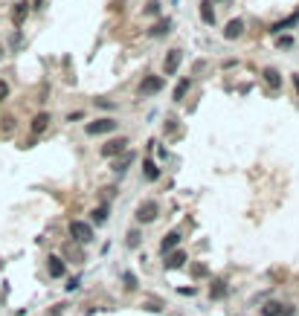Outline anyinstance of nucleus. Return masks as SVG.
I'll list each match as a JSON object with an SVG mask.
<instances>
[{"instance_id":"393cba45","label":"nucleus","mask_w":299,"mask_h":316,"mask_svg":"<svg viewBox=\"0 0 299 316\" xmlns=\"http://www.w3.org/2000/svg\"><path fill=\"white\" fill-rule=\"evenodd\" d=\"M6 96H9V84H6V81H3V79H0V102H3V99H6Z\"/></svg>"},{"instance_id":"dca6fc26","label":"nucleus","mask_w":299,"mask_h":316,"mask_svg":"<svg viewBox=\"0 0 299 316\" xmlns=\"http://www.w3.org/2000/svg\"><path fill=\"white\" fill-rule=\"evenodd\" d=\"M47 128H50V113H38L32 119V125H29V131H32V133H44Z\"/></svg>"},{"instance_id":"b1692460","label":"nucleus","mask_w":299,"mask_h":316,"mask_svg":"<svg viewBox=\"0 0 299 316\" xmlns=\"http://www.w3.org/2000/svg\"><path fill=\"white\" fill-rule=\"evenodd\" d=\"M128 247H139V229H131V232H128Z\"/></svg>"},{"instance_id":"a878e982","label":"nucleus","mask_w":299,"mask_h":316,"mask_svg":"<svg viewBox=\"0 0 299 316\" xmlns=\"http://www.w3.org/2000/svg\"><path fill=\"white\" fill-rule=\"evenodd\" d=\"M192 273H195V276H206V267H203V264H195V267H192Z\"/></svg>"},{"instance_id":"423d86ee","label":"nucleus","mask_w":299,"mask_h":316,"mask_svg":"<svg viewBox=\"0 0 299 316\" xmlns=\"http://www.w3.org/2000/svg\"><path fill=\"white\" fill-rule=\"evenodd\" d=\"M125 148H128V139H125V136L110 139V142L102 145V157H119V154H125Z\"/></svg>"},{"instance_id":"20e7f679","label":"nucleus","mask_w":299,"mask_h":316,"mask_svg":"<svg viewBox=\"0 0 299 316\" xmlns=\"http://www.w3.org/2000/svg\"><path fill=\"white\" fill-rule=\"evenodd\" d=\"M163 87H166V79L163 76H145L139 81V96H154V93H160Z\"/></svg>"},{"instance_id":"4be33fe9","label":"nucleus","mask_w":299,"mask_h":316,"mask_svg":"<svg viewBox=\"0 0 299 316\" xmlns=\"http://www.w3.org/2000/svg\"><path fill=\"white\" fill-rule=\"evenodd\" d=\"M189 87H192V81H189V79H183V81L174 87V102H183V96H186V90H189Z\"/></svg>"},{"instance_id":"0eeeda50","label":"nucleus","mask_w":299,"mask_h":316,"mask_svg":"<svg viewBox=\"0 0 299 316\" xmlns=\"http://www.w3.org/2000/svg\"><path fill=\"white\" fill-rule=\"evenodd\" d=\"M180 61H183V50H168L166 61H163V73H166V76H174L177 67H180Z\"/></svg>"},{"instance_id":"7ed1b4c3","label":"nucleus","mask_w":299,"mask_h":316,"mask_svg":"<svg viewBox=\"0 0 299 316\" xmlns=\"http://www.w3.org/2000/svg\"><path fill=\"white\" fill-rule=\"evenodd\" d=\"M262 316H297V305L288 302H267L262 308Z\"/></svg>"},{"instance_id":"ddd939ff","label":"nucleus","mask_w":299,"mask_h":316,"mask_svg":"<svg viewBox=\"0 0 299 316\" xmlns=\"http://www.w3.org/2000/svg\"><path fill=\"white\" fill-rule=\"evenodd\" d=\"M168 32H171V18H163V21H157V24L148 29V35H151V38H163Z\"/></svg>"},{"instance_id":"cd10ccee","label":"nucleus","mask_w":299,"mask_h":316,"mask_svg":"<svg viewBox=\"0 0 299 316\" xmlns=\"http://www.w3.org/2000/svg\"><path fill=\"white\" fill-rule=\"evenodd\" d=\"M41 3H44V0H35V6H41Z\"/></svg>"},{"instance_id":"f3484780","label":"nucleus","mask_w":299,"mask_h":316,"mask_svg":"<svg viewBox=\"0 0 299 316\" xmlns=\"http://www.w3.org/2000/svg\"><path fill=\"white\" fill-rule=\"evenodd\" d=\"M131 162H134V154H131V151H125V154H122V159H116V162H113V171H116V174H125Z\"/></svg>"},{"instance_id":"412c9836","label":"nucleus","mask_w":299,"mask_h":316,"mask_svg":"<svg viewBox=\"0 0 299 316\" xmlns=\"http://www.w3.org/2000/svg\"><path fill=\"white\" fill-rule=\"evenodd\" d=\"M297 21H299V15H291V18H285V21L273 24V26H270V32H282V29H288V26H294Z\"/></svg>"},{"instance_id":"5701e85b","label":"nucleus","mask_w":299,"mask_h":316,"mask_svg":"<svg viewBox=\"0 0 299 316\" xmlns=\"http://www.w3.org/2000/svg\"><path fill=\"white\" fill-rule=\"evenodd\" d=\"M122 282H125V290H136V276H134L131 270L122 273Z\"/></svg>"},{"instance_id":"f8f14e48","label":"nucleus","mask_w":299,"mask_h":316,"mask_svg":"<svg viewBox=\"0 0 299 316\" xmlns=\"http://www.w3.org/2000/svg\"><path fill=\"white\" fill-rule=\"evenodd\" d=\"M200 21H203L206 26H212V24H215V9H212V0H200Z\"/></svg>"},{"instance_id":"2eb2a0df","label":"nucleus","mask_w":299,"mask_h":316,"mask_svg":"<svg viewBox=\"0 0 299 316\" xmlns=\"http://www.w3.org/2000/svg\"><path fill=\"white\" fill-rule=\"evenodd\" d=\"M183 261H186V253H180V250H174V253L166 255V270H177V267H183Z\"/></svg>"},{"instance_id":"1a4fd4ad","label":"nucleus","mask_w":299,"mask_h":316,"mask_svg":"<svg viewBox=\"0 0 299 316\" xmlns=\"http://www.w3.org/2000/svg\"><path fill=\"white\" fill-rule=\"evenodd\" d=\"M47 270H50V276H53V279H61V276L67 273L64 261H61L58 255H50V258H47Z\"/></svg>"},{"instance_id":"9b49d317","label":"nucleus","mask_w":299,"mask_h":316,"mask_svg":"<svg viewBox=\"0 0 299 316\" xmlns=\"http://www.w3.org/2000/svg\"><path fill=\"white\" fill-rule=\"evenodd\" d=\"M180 244V232H168L166 238L160 241V253H163V258H166L168 253H174V247Z\"/></svg>"},{"instance_id":"9d476101","label":"nucleus","mask_w":299,"mask_h":316,"mask_svg":"<svg viewBox=\"0 0 299 316\" xmlns=\"http://www.w3.org/2000/svg\"><path fill=\"white\" fill-rule=\"evenodd\" d=\"M27 15H29V3H27V0L15 3V9H12V24H15V26H21V24L27 21Z\"/></svg>"},{"instance_id":"6e6552de","label":"nucleus","mask_w":299,"mask_h":316,"mask_svg":"<svg viewBox=\"0 0 299 316\" xmlns=\"http://www.w3.org/2000/svg\"><path fill=\"white\" fill-rule=\"evenodd\" d=\"M262 79H265V84L270 90H279V87H282V76H279V70H273V67H265V70H262Z\"/></svg>"},{"instance_id":"f257e3e1","label":"nucleus","mask_w":299,"mask_h":316,"mask_svg":"<svg viewBox=\"0 0 299 316\" xmlns=\"http://www.w3.org/2000/svg\"><path fill=\"white\" fill-rule=\"evenodd\" d=\"M157 215H160V203H157V200H142V203L136 206V212H134V218L139 223L157 221Z\"/></svg>"},{"instance_id":"aec40b11","label":"nucleus","mask_w":299,"mask_h":316,"mask_svg":"<svg viewBox=\"0 0 299 316\" xmlns=\"http://www.w3.org/2000/svg\"><path fill=\"white\" fill-rule=\"evenodd\" d=\"M90 221L96 223V226H102V223L108 221V206H96V209L90 212Z\"/></svg>"},{"instance_id":"a211bd4d","label":"nucleus","mask_w":299,"mask_h":316,"mask_svg":"<svg viewBox=\"0 0 299 316\" xmlns=\"http://www.w3.org/2000/svg\"><path fill=\"white\" fill-rule=\"evenodd\" d=\"M209 296H212V299H224V296H227V282L215 279V282H212V287H209Z\"/></svg>"},{"instance_id":"39448f33","label":"nucleus","mask_w":299,"mask_h":316,"mask_svg":"<svg viewBox=\"0 0 299 316\" xmlns=\"http://www.w3.org/2000/svg\"><path fill=\"white\" fill-rule=\"evenodd\" d=\"M90 136H99V133H113L116 131V122L108 116V119H96V122H87V128H84Z\"/></svg>"},{"instance_id":"6ab92c4d","label":"nucleus","mask_w":299,"mask_h":316,"mask_svg":"<svg viewBox=\"0 0 299 316\" xmlns=\"http://www.w3.org/2000/svg\"><path fill=\"white\" fill-rule=\"evenodd\" d=\"M142 168H145L142 174H145V180H148V183H154V180L160 177V168H157V165H154L151 159H145V162H142Z\"/></svg>"},{"instance_id":"f03ea898","label":"nucleus","mask_w":299,"mask_h":316,"mask_svg":"<svg viewBox=\"0 0 299 316\" xmlns=\"http://www.w3.org/2000/svg\"><path fill=\"white\" fill-rule=\"evenodd\" d=\"M70 235H73V241H79V244H90L93 241V226L84 221H70Z\"/></svg>"},{"instance_id":"4468645a","label":"nucleus","mask_w":299,"mask_h":316,"mask_svg":"<svg viewBox=\"0 0 299 316\" xmlns=\"http://www.w3.org/2000/svg\"><path fill=\"white\" fill-rule=\"evenodd\" d=\"M241 32H244V21H241V18H235V21H230V24H227V29H224V38H227V41H235V38H238Z\"/></svg>"},{"instance_id":"bb28decb","label":"nucleus","mask_w":299,"mask_h":316,"mask_svg":"<svg viewBox=\"0 0 299 316\" xmlns=\"http://www.w3.org/2000/svg\"><path fill=\"white\" fill-rule=\"evenodd\" d=\"M294 84H297V90H299V76H294Z\"/></svg>"}]
</instances>
